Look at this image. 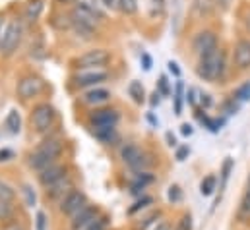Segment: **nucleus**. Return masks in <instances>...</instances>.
Segmentation results:
<instances>
[{"instance_id":"f257e3e1","label":"nucleus","mask_w":250,"mask_h":230,"mask_svg":"<svg viewBox=\"0 0 250 230\" xmlns=\"http://www.w3.org/2000/svg\"><path fill=\"white\" fill-rule=\"evenodd\" d=\"M61 153H62V141H59V139H47V141H43L31 155H29V167L33 169V171H45V169H49L51 165H55L57 163V159L61 157Z\"/></svg>"},{"instance_id":"f03ea898","label":"nucleus","mask_w":250,"mask_h":230,"mask_svg":"<svg viewBox=\"0 0 250 230\" xmlns=\"http://www.w3.org/2000/svg\"><path fill=\"white\" fill-rule=\"evenodd\" d=\"M198 76L206 81H215L223 76L225 72V53L221 49L211 51L209 55L200 57V64H198Z\"/></svg>"},{"instance_id":"7ed1b4c3","label":"nucleus","mask_w":250,"mask_h":230,"mask_svg":"<svg viewBox=\"0 0 250 230\" xmlns=\"http://www.w3.org/2000/svg\"><path fill=\"white\" fill-rule=\"evenodd\" d=\"M121 159L125 161L130 169L142 171V172H144V169H147L151 165V159L144 153V149L138 147V145H134V143H128V145H125L121 149Z\"/></svg>"},{"instance_id":"20e7f679","label":"nucleus","mask_w":250,"mask_h":230,"mask_svg":"<svg viewBox=\"0 0 250 230\" xmlns=\"http://www.w3.org/2000/svg\"><path fill=\"white\" fill-rule=\"evenodd\" d=\"M55 118H57V113L55 109L49 105V103H41L33 109L31 113V122H33V128L39 132V134H45L53 128L55 124Z\"/></svg>"},{"instance_id":"39448f33","label":"nucleus","mask_w":250,"mask_h":230,"mask_svg":"<svg viewBox=\"0 0 250 230\" xmlns=\"http://www.w3.org/2000/svg\"><path fill=\"white\" fill-rule=\"evenodd\" d=\"M70 230H89L95 221L99 219V209L95 205H85L83 209H80L74 217H70Z\"/></svg>"},{"instance_id":"423d86ee","label":"nucleus","mask_w":250,"mask_h":230,"mask_svg":"<svg viewBox=\"0 0 250 230\" xmlns=\"http://www.w3.org/2000/svg\"><path fill=\"white\" fill-rule=\"evenodd\" d=\"M20 41H21V25L18 21H10L4 35H2V43H0V51L4 57H10L18 47H20Z\"/></svg>"},{"instance_id":"0eeeda50","label":"nucleus","mask_w":250,"mask_h":230,"mask_svg":"<svg viewBox=\"0 0 250 230\" xmlns=\"http://www.w3.org/2000/svg\"><path fill=\"white\" fill-rule=\"evenodd\" d=\"M109 60H111V55L105 49H95V51H87L85 55L78 58V68H82V70L103 68L109 64Z\"/></svg>"},{"instance_id":"6e6552de","label":"nucleus","mask_w":250,"mask_h":230,"mask_svg":"<svg viewBox=\"0 0 250 230\" xmlns=\"http://www.w3.org/2000/svg\"><path fill=\"white\" fill-rule=\"evenodd\" d=\"M87 205V197H85V193L83 192H80V190H72L66 197H64L62 201H61V213L64 215H68V217H74L80 209H83Z\"/></svg>"},{"instance_id":"1a4fd4ad","label":"nucleus","mask_w":250,"mask_h":230,"mask_svg":"<svg viewBox=\"0 0 250 230\" xmlns=\"http://www.w3.org/2000/svg\"><path fill=\"white\" fill-rule=\"evenodd\" d=\"M43 89H45V81L37 76H25L18 83V95L21 99H33L39 93H43Z\"/></svg>"},{"instance_id":"9d476101","label":"nucleus","mask_w":250,"mask_h":230,"mask_svg":"<svg viewBox=\"0 0 250 230\" xmlns=\"http://www.w3.org/2000/svg\"><path fill=\"white\" fill-rule=\"evenodd\" d=\"M192 49L196 55L204 57V55H209L211 51L217 49V35L213 31H200L194 41H192Z\"/></svg>"},{"instance_id":"9b49d317","label":"nucleus","mask_w":250,"mask_h":230,"mask_svg":"<svg viewBox=\"0 0 250 230\" xmlns=\"http://www.w3.org/2000/svg\"><path fill=\"white\" fill-rule=\"evenodd\" d=\"M47 190V197L49 199H55V201H62L64 197L74 190V180L70 178V174H66L64 178H61L59 182H55V184H51L49 188H45Z\"/></svg>"},{"instance_id":"f8f14e48","label":"nucleus","mask_w":250,"mask_h":230,"mask_svg":"<svg viewBox=\"0 0 250 230\" xmlns=\"http://www.w3.org/2000/svg\"><path fill=\"white\" fill-rule=\"evenodd\" d=\"M121 115L115 109H97L89 115V122L93 126H117Z\"/></svg>"},{"instance_id":"ddd939ff","label":"nucleus","mask_w":250,"mask_h":230,"mask_svg":"<svg viewBox=\"0 0 250 230\" xmlns=\"http://www.w3.org/2000/svg\"><path fill=\"white\" fill-rule=\"evenodd\" d=\"M233 60H235V66H237L239 70L250 68V41L249 39L237 41L235 51H233Z\"/></svg>"},{"instance_id":"4468645a","label":"nucleus","mask_w":250,"mask_h":230,"mask_svg":"<svg viewBox=\"0 0 250 230\" xmlns=\"http://www.w3.org/2000/svg\"><path fill=\"white\" fill-rule=\"evenodd\" d=\"M109 77L107 72H101V70H89V72H82L74 77V83L78 87H89V85H97L101 81H105Z\"/></svg>"},{"instance_id":"2eb2a0df","label":"nucleus","mask_w":250,"mask_h":230,"mask_svg":"<svg viewBox=\"0 0 250 230\" xmlns=\"http://www.w3.org/2000/svg\"><path fill=\"white\" fill-rule=\"evenodd\" d=\"M64 176H66V167L59 165V163H55V165H51L49 169H45V171L39 172V182H41L43 188H49L51 184L59 182V180L64 178Z\"/></svg>"},{"instance_id":"dca6fc26","label":"nucleus","mask_w":250,"mask_h":230,"mask_svg":"<svg viewBox=\"0 0 250 230\" xmlns=\"http://www.w3.org/2000/svg\"><path fill=\"white\" fill-rule=\"evenodd\" d=\"M93 135L103 143V145H115L119 141V134L115 126H93Z\"/></svg>"},{"instance_id":"f3484780","label":"nucleus","mask_w":250,"mask_h":230,"mask_svg":"<svg viewBox=\"0 0 250 230\" xmlns=\"http://www.w3.org/2000/svg\"><path fill=\"white\" fill-rule=\"evenodd\" d=\"M109 99H111V91H109V89H103V87L89 89V91H85L83 97H82V101H83L85 105H95V107L107 103Z\"/></svg>"},{"instance_id":"a211bd4d","label":"nucleus","mask_w":250,"mask_h":230,"mask_svg":"<svg viewBox=\"0 0 250 230\" xmlns=\"http://www.w3.org/2000/svg\"><path fill=\"white\" fill-rule=\"evenodd\" d=\"M72 21H80V23H85V25H91V27H97V23H99V18L97 16H93L91 12H87V10H83V8H74L72 10Z\"/></svg>"},{"instance_id":"6ab92c4d","label":"nucleus","mask_w":250,"mask_h":230,"mask_svg":"<svg viewBox=\"0 0 250 230\" xmlns=\"http://www.w3.org/2000/svg\"><path fill=\"white\" fill-rule=\"evenodd\" d=\"M153 180H155L153 174L138 172L136 174V178H134V182H132V186H130V193H142V192L146 190V186H149Z\"/></svg>"},{"instance_id":"aec40b11","label":"nucleus","mask_w":250,"mask_h":230,"mask_svg":"<svg viewBox=\"0 0 250 230\" xmlns=\"http://www.w3.org/2000/svg\"><path fill=\"white\" fill-rule=\"evenodd\" d=\"M128 95L134 99V103H138V105H142L144 101H146V91H144V85H142V81H130V85H128Z\"/></svg>"},{"instance_id":"412c9836","label":"nucleus","mask_w":250,"mask_h":230,"mask_svg":"<svg viewBox=\"0 0 250 230\" xmlns=\"http://www.w3.org/2000/svg\"><path fill=\"white\" fill-rule=\"evenodd\" d=\"M76 6H78V8H83V10H87V12H91L93 16H97V18H99V21H103V19H105V14L101 12V8H99L97 0H76Z\"/></svg>"},{"instance_id":"4be33fe9","label":"nucleus","mask_w":250,"mask_h":230,"mask_svg":"<svg viewBox=\"0 0 250 230\" xmlns=\"http://www.w3.org/2000/svg\"><path fill=\"white\" fill-rule=\"evenodd\" d=\"M6 128L10 130V134H18L21 130V118L18 115V111H10L6 116Z\"/></svg>"},{"instance_id":"5701e85b","label":"nucleus","mask_w":250,"mask_h":230,"mask_svg":"<svg viewBox=\"0 0 250 230\" xmlns=\"http://www.w3.org/2000/svg\"><path fill=\"white\" fill-rule=\"evenodd\" d=\"M72 27H74L76 35L82 37V39H91L93 37V31H95V27L85 25V23H80V21H72Z\"/></svg>"},{"instance_id":"b1692460","label":"nucleus","mask_w":250,"mask_h":230,"mask_svg":"<svg viewBox=\"0 0 250 230\" xmlns=\"http://www.w3.org/2000/svg\"><path fill=\"white\" fill-rule=\"evenodd\" d=\"M215 184H217V178H215L213 174L206 176V178L202 180V184H200V192H202V195H211L213 190H215Z\"/></svg>"},{"instance_id":"393cba45","label":"nucleus","mask_w":250,"mask_h":230,"mask_svg":"<svg viewBox=\"0 0 250 230\" xmlns=\"http://www.w3.org/2000/svg\"><path fill=\"white\" fill-rule=\"evenodd\" d=\"M215 0H194V10L198 16H208L213 8Z\"/></svg>"},{"instance_id":"a878e982","label":"nucleus","mask_w":250,"mask_h":230,"mask_svg":"<svg viewBox=\"0 0 250 230\" xmlns=\"http://www.w3.org/2000/svg\"><path fill=\"white\" fill-rule=\"evenodd\" d=\"M183 93H185V85L183 81H177L175 87V115H183Z\"/></svg>"},{"instance_id":"bb28decb","label":"nucleus","mask_w":250,"mask_h":230,"mask_svg":"<svg viewBox=\"0 0 250 230\" xmlns=\"http://www.w3.org/2000/svg\"><path fill=\"white\" fill-rule=\"evenodd\" d=\"M153 203V197H149V195H144L142 199H138L130 209H128V215H136L138 211H142V209H146L147 205H151Z\"/></svg>"},{"instance_id":"cd10ccee","label":"nucleus","mask_w":250,"mask_h":230,"mask_svg":"<svg viewBox=\"0 0 250 230\" xmlns=\"http://www.w3.org/2000/svg\"><path fill=\"white\" fill-rule=\"evenodd\" d=\"M12 215H14V205H12V201L0 199V221H8V219H12Z\"/></svg>"},{"instance_id":"c85d7f7f","label":"nucleus","mask_w":250,"mask_h":230,"mask_svg":"<svg viewBox=\"0 0 250 230\" xmlns=\"http://www.w3.org/2000/svg\"><path fill=\"white\" fill-rule=\"evenodd\" d=\"M41 12H43V4H41V2H31V4L27 6V19H29V21H35Z\"/></svg>"},{"instance_id":"c756f323","label":"nucleus","mask_w":250,"mask_h":230,"mask_svg":"<svg viewBox=\"0 0 250 230\" xmlns=\"http://www.w3.org/2000/svg\"><path fill=\"white\" fill-rule=\"evenodd\" d=\"M119 10L125 14H136L138 2L136 0H119Z\"/></svg>"},{"instance_id":"7c9ffc66","label":"nucleus","mask_w":250,"mask_h":230,"mask_svg":"<svg viewBox=\"0 0 250 230\" xmlns=\"http://www.w3.org/2000/svg\"><path fill=\"white\" fill-rule=\"evenodd\" d=\"M14 197H16V192H14L6 182L0 180V199H4V201H12Z\"/></svg>"},{"instance_id":"2f4dec72","label":"nucleus","mask_w":250,"mask_h":230,"mask_svg":"<svg viewBox=\"0 0 250 230\" xmlns=\"http://www.w3.org/2000/svg\"><path fill=\"white\" fill-rule=\"evenodd\" d=\"M235 99H239V101H250V81L247 83H243L237 91H235V95H233Z\"/></svg>"},{"instance_id":"473e14b6","label":"nucleus","mask_w":250,"mask_h":230,"mask_svg":"<svg viewBox=\"0 0 250 230\" xmlns=\"http://www.w3.org/2000/svg\"><path fill=\"white\" fill-rule=\"evenodd\" d=\"M159 219H161V213L157 211V213H153V215L146 217V219H144V223H142V225H140L138 229H140V230H147L149 227H155V225L159 223Z\"/></svg>"},{"instance_id":"72a5a7b5","label":"nucleus","mask_w":250,"mask_h":230,"mask_svg":"<svg viewBox=\"0 0 250 230\" xmlns=\"http://www.w3.org/2000/svg\"><path fill=\"white\" fill-rule=\"evenodd\" d=\"M231 169H233V159H227L223 163V171H221V188H225V184L229 180V174H231Z\"/></svg>"},{"instance_id":"f704fd0d","label":"nucleus","mask_w":250,"mask_h":230,"mask_svg":"<svg viewBox=\"0 0 250 230\" xmlns=\"http://www.w3.org/2000/svg\"><path fill=\"white\" fill-rule=\"evenodd\" d=\"M21 192H23V195H25V203H27L29 207H33L37 197H35V192L31 190V186H23V190H21Z\"/></svg>"},{"instance_id":"c9c22d12","label":"nucleus","mask_w":250,"mask_h":230,"mask_svg":"<svg viewBox=\"0 0 250 230\" xmlns=\"http://www.w3.org/2000/svg\"><path fill=\"white\" fill-rule=\"evenodd\" d=\"M169 199H171L173 203H179V201L183 199V192H181L179 186H171V188H169Z\"/></svg>"},{"instance_id":"e433bc0d","label":"nucleus","mask_w":250,"mask_h":230,"mask_svg":"<svg viewBox=\"0 0 250 230\" xmlns=\"http://www.w3.org/2000/svg\"><path fill=\"white\" fill-rule=\"evenodd\" d=\"M175 230H192V217L190 215H183V219L179 221Z\"/></svg>"},{"instance_id":"4c0bfd02","label":"nucleus","mask_w":250,"mask_h":230,"mask_svg":"<svg viewBox=\"0 0 250 230\" xmlns=\"http://www.w3.org/2000/svg\"><path fill=\"white\" fill-rule=\"evenodd\" d=\"M35 227H37V230H47V215H45L43 211L37 213V217H35Z\"/></svg>"},{"instance_id":"58836bf2","label":"nucleus","mask_w":250,"mask_h":230,"mask_svg":"<svg viewBox=\"0 0 250 230\" xmlns=\"http://www.w3.org/2000/svg\"><path fill=\"white\" fill-rule=\"evenodd\" d=\"M159 93H161V95H171L169 81H167V77H165V76H161V77H159Z\"/></svg>"},{"instance_id":"ea45409f","label":"nucleus","mask_w":250,"mask_h":230,"mask_svg":"<svg viewBox=\"0 0 250 230\" xmlns=\"http://www.w3.org/2000/svg\"><path fill=\"white\" fill-rule=\"evenodd\" d=\"M241 213H243V215H250V190L245 193V197H243V203H241Z\"/></svg>"},{"instance_id":"a19ab883","label":"nucleus","mask_w":250,"mask_h":230,"mask_svg":"<svg viewBox=\"0 0 250 230\" xmlns=\"http://www.w3.org/2000/svg\"><path fill=\"white\" fill-rule=\"evenodd\" d=\"M149 4H151V16H155L157 12H161V10H163L165 0H149Z\"/></svg>"},{"instance_id":"79ce46f5","label":"nucleus","mask_w":250,"mask_h":230,"mask_svg":"<svg viewBox=\"0 0 250 230\" xmlns=\"http://www.w3.org/2000/svg\"><path fill=\"white\" fill-rule=\"evenodd\" d=\"M89 230H107V219H105V217H99V219L95 221V225Z\"/></svg>"},{"instance_id":"37998d69","label":"nucleus","mask_w":250,"mask_h":230,"mask_svg":"<svg viewBox=\"0 0 250 230\" xmlns=\"http://www.w3.org/2000/svg\"><path fill=\"white\" fill-rule=\"evenodd\" d=\"M12 159H14V151H10V149H2V151H0V163L12 161Z\"/></svg>"},{"instance_id":"c03bdc74","label":"nucleus","mask_w":250,"mask_h":230,"mask_svg":"<svg viewBox=\"0 0 250 230\" xmlns=\"http://www.w3.org/2000/svg\"><path fill=\"white\" fill-rule=\"evenodd\" d=\"M142 66H144V70H146V72H149V70H151V57H149L147 53H144V55H142Z\"/></svg>"},{"instance_id":"a18cd8bd","label":"nucleus","mask_w":250,"mask_h":230,"mask_svg":"<svg viewBox=\"0 0 250 230\" xmlns=\"http://www.w3.org/2000/svg\"><path fill=\"white\" fill-rule=\"evenodd\" d=\"M188 153H190V149H188L187 145L179 147V149H177V159H179V161H185V159H187Z\"/></svg>"},{"instance_id":"49530a36","label":"nucleus","mask_w":250,"mask_h":230,"mask_svg":"<svg viewBox=\"0 0 250 230\" xmlns=\"http://www.w3.org/2000/svg\"><path fill=\"white\" fill-rule=\"evenodd\" d=\"M167 66H169V72H173L177 77H181V68H179V64H177V62H173V60H171Z\"/></svg>"},{"instance_id":"de8ad7c7","label":"nucleus","mask_w":250,"mask_h":230,"mask_svg":"<svg viewBox=\"0 0 250 230\" xmlns=\"http://www.w3.org/2000/svg\"><path fill=\"white\" fill-rule=\"evenodd\" d=\"M159 101H161V93H159V91H153V93H151V99H149L151 107H157V105H159Z\"/></svg>"},{"instance_id":"09e8293b","label":"nucleus","mask_w":250,"mask_h":230,"mask_svg":"<svg viewBox=\"0 0 250 230\" xmlns=\"http://www.w3.org/2000/svg\"><path fill=\"white\" fill-rule=\"evenodd\" d=\"M151 230H171V223H167V221H159Z\"/></svg>"},{"instance_id":"8fccbe9b","label":"nucleus","mask_w":250,"mask_h":230,"mask_svg":"<svg viewBox=\"0 0 250 230\" xmlns=\"http://www.w3.org/2000/svg\"><path fill=\"white\" fill-rule=\"evenodd\" d=\"M187 99H188V103L190 105H196V89H188V93H187Z\"/></svg>"},{"instance_id":"3c124183","label":"nucleus","mask_w":250,"mask_h":230,"mask_svg":"<svg viewBox=\"0 0 250 230\" xmlns=\"http://www.w3.org/2000/svg\"><path fill=\"white\" fill-rule=\"evenodd\" d=\"M103 4L111 10H119V0H103Z\"/></svg>"},{"instance_id":"603ef678","label":"nucleus","mask_w":250,"mask_h":230,"mask_svg":"<svg viewBox=\"0 0 250 230\" xmlns=\"http://www.w3.org/2000/svg\"><path fill=\"white\" fill-rule=\"evenodd\" d=\"M2 230H25L20 223H10V225H6Z\"/></svg>"},{"instance_id":"864d4df0","label":"nucleus","mask_w":250,"mask_h":230,"mask_svg":"<svg viewBox=\"0 0 250 230\" xmlns=\"http://www.w3.org/2000/svg\"><path fill=\"white\" fill-rule=\"evenodd\" d=\"M181 134L183 135H192V126L190 124H183L181 126Z\"/></svg>"},{"instance_id":"5fc2aeb1","label":"nucleus","mask_w":250,"mask_h":230,"mask_svg":"<svg viewBox=\"0 0 250 230\" xmlns=\"http://www.w3.org/2000/svg\"><path fill=\"white\" fill-rule=\"evenodd\" d=\"M202 105L208 109V107H211V97L209 95H202Z\"/></svg>"},{"instance_id":"6e6d98bb","label":"nucleus","mask_w":250,"mask_h":230,"mask_svg":"<svg viewBox=\"0 0 250 230\" xmlns=\"http://www.w3.org/2000/svg\"><path fill=\"white\" fill-rule=\"evenodd\" d=\"M245 25H247V29L250 31V8L247 10V14H245Z\"/></svg>"},{"instance_id":"4d7b16f0","label":"nucleus","mask_w":250,"mask_h":230,"mask_svg":"<svg viewBox=\"0 0 250 230\" xmlns=\"http://www.w3.org/2000/svg\"><path fill=\"white\" fill-rule=\"evenodd\" d=\"M167 141H169V145H171V147H175V145H177V141H175L173 134H167Z\"/></svg>"},{"instance_id":"13d9d810","label":"nucleus","mask_w":250,"mask_h":230,"mask_svg":"<svg viewBox=\"0 0 250 230\" xmlns=\"http://www.w3.org/2000/svg\"><path fill=\"white\" fill-rule=\"evenodd\" d=\"M61 4H72V2H76V0H59Z\"/></svg>"},{"instance_id":"bf43d9fd","label":"nucleus","mask_w":250,"mask_h":230,"mask_svg":"<svg viewBox=\"0 0 250 230\" xmlns=\"http://www.w3.org/2000/svg\"><path fill=\"white\" fill-rule=\"evenodd\" d=\"M0 43H2V19H0Z\"/></svg>"}]
</instances>
